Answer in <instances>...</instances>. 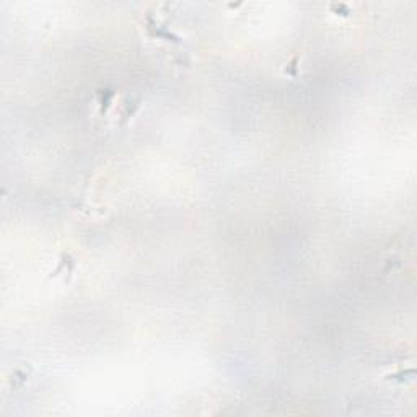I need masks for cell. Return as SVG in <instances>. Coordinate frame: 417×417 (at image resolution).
<instances>
[{"label":"cell","mask_w":417,"mask_h":417,"mask_svg":"<svg viewBox=\"0 0 417 417\" xmlns=\"http://www.w3.org/2000/svg\"><path fill=\"white\" fill-rule=\"evenodd\" d=\"M75 269V258H72L69 253H64L59 259V263L56 266V269L51 272V277H57L62 276V274H67V276H72V272Z\"/></svg>","instance_id":"6da1fadb"},{"label":"cell","mask_w":417,"mask_h":417,"mask_svg":"<svg viewBox=\"0 0 417 417\" xmlns=\"http://www.w3.org/2000/svg\"><path fill=\"white\" fill-rule=\"evenodd\" d=\"M112 100H114V92L104 90V92L100 93V109H101V112L108 111V108L112 103Z\"/></svg>","instance_id":"7a4b0ae2"}]
</instances>
